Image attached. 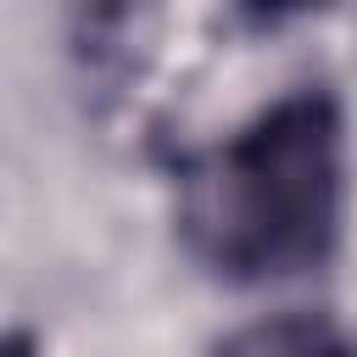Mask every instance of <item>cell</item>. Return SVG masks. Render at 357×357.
Listing matches in <instances>:
<instances>
[{
  "instance_id": "obj_1",
  "label": "cell",
  "mask_w": 357,
  "mask_h": 357,
  "mask_svg": "<svg viewBox=\"0 0 357 357\" xmlns=\"http://www.w3.org/2000/svg\"><path fill=\"white\" fill-rule=\"evenodd\" d=\"M340 201V123L324 95H290L234 134L184 195L195 251L240 279L290 273L329 245Z\"/></svg>"
},
{
  "instance_id": "obj_2",
  "label": "cell",
  "mask_w": 357,
  "mask_h": 357,
  "mask_svg": "<svg viewBox=\"0 0 357 357\" xmlns=\"http://www.w3.org/2000/svg\"><path fill=\"white\" fill-rule=\"evenodd\" d=\"M212 357H346V351L329 324L284 312V318H262V324L234 329Z\"/></svg>"
},
{
  "instance_id": "obj_3",
  "label": "cell",
  "mask_w": 357,
  "mask_h": 357,
  "mask_svg": "<svg viewBox=\"0 0 357 357\" xmlns=\"http://www.w3.org/2000/svg\"><path fill=\"white\" fill-rule=\"evenodd\" d=\"M0 357H33V346L22 335H0Z\"/></svg>"
}]
</instances>
